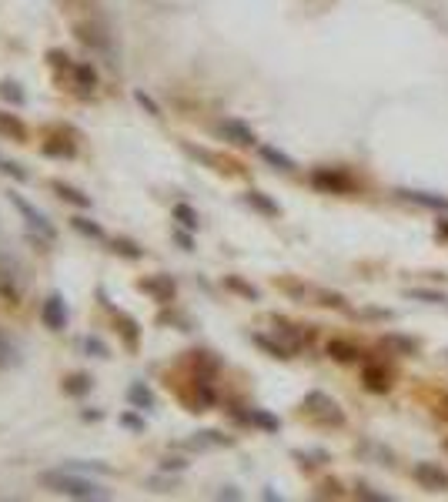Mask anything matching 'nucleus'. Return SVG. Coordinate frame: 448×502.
<instances>
[{"mask_svg":"<svg viewBox=\"0 0 448 502\" xmlns=\"http://www.w3.org/2000/svg\"><path fill=\"white\" fill-rule=\"evenodd\" d=\"M41 482H44L51 492H61V496H71V499H108V489H104V486L84 479V476H74L71 469L44 472Z\"/></svg>","mask_w":448,"mask_h":502,"instance_id":"f257e3e1","label":"nucleus"},{"mask_svg":"<svg viewBox=\"0 0 448 502\" xmlns=\"http://www.w3.org/2000/svg\"><path fill=\"white\" fill-rule=\"evenodd\" d=\"M7 198H11V205L17 208V211H21V215H24V221H27V225H31V228L37 231L41 238H44V241H54V238H57V228H54V225H51V221L44 218V215H41V211H37V208L31 205V201H27V198H21V195H17V191H11V195H7Z\"/></svg>","mask_w":448,"mask_h":502,"instance_id":"f03ea898","label":"nucleus"},{"mask_svg":"<svg viewBox=\"0 0 448 502\" xmlns=\"http://www.w3.org/2000/svg\"><path fill=\"white\" fill-rule=\"evenodd\" d=\"M305 405L318 415V419H321V422H331V426H341V422H345V415H341L338 402H335V399H328L325 392H308Z\"/></svg>","mask_w":448,"mask_h":502,"instance_id":"7ed1b4c3","label":"nucleus"},{"mask_svg":"<svg viewBox=\"0 0 448 502\" xmlns=\"http://www.w3.org/2000/svg\"><path fill=\"white\" fill-rule=\"evenodd\" d=\"M41 322H44L51 332H64L67 328V305L57 292L54 295H47V302L41 305Z\"/></svg>","mask_w":448,"mask_h":502,"instance_id":"20e7f679","label":"nucleus"},{"mask_svg":"<svg viewBox=\"0 0 448 502\" xmlns=\"http://www.w3.org/2000/svg\"><path fill=\"white\" fill-rule=\"evenodd\" d=\"M415 479L432 492H445L448 489V472L438 462H418L415 466Z\"/></svg>","mask_w":448,"mask_h":502,"instance_id":"39448f33","label":"nucleus"},{"mask_svg":"<svg viewBox=\"0 0 448 502\" xmlns=\"http://www.w3.org/2000/svg\"><path fill=\"white\" fill-rule=\"evenodd\" d=\"M311 185L321 188V191H331V195H338V191H351V178L341 175V171H328V168H321L311 175Z\"/></svg>","mask_w":448,"mask_h":502,"instance_id":"423d86ee","label":"nucleus"},{"mask_svg":"<svg viewBox=\"0 0 448 502\" xmlns=\"http://www.w3.org/2000/svg\"><path fill=\"white\" fill-rule=\"evenodd\" d=\"M218 134H221V138H228V141H234V144H241V148H251V144H258V141H254L251 128H248V124H241V121H234V118L221 121Z\"/></svg>","mask_w":448,"mask_h":502,"instance_id":"0eeeda50","label":"nucleus"},{"mask_svg":"<svg viewBox=\"0 0 448 502\" xmlns=\"http://www.w3.org/2000/svg\"><path fill=\"white\" fill-rule=\"evenodd\" d=\"M361 382H365V389H368V392L385 395L388 389H392V375L385 372V365H368V369H365V375H361Z\"/></svg>","mask_w":448,"mask_h":502,"instance_id":"6e6552de","label":"nucleus"},{"mask_svg":"<svg viewBox=\"0 0 448 502\" xmlns=\"http://www.w3.org/2000/svg\"><path fill=\"white\" fill-rule=\"evenodd\" d=\"M141 292L154 295L157 302H171V295H174V282H171L167 275H157V278H144V282H141Z\"/></svg>","mask_w":448,"mask_h":502,"instance_id":"1a4fd4ad","label":"nucleus"},{"mask_svg":"<svg viewBox=\"0 0 448 502\" xmlns=\"http://www.w3.org/2000/svg\"><path fill=\"white\" fill-rule=\"evenodd\" d=\"M258 154H261L268 164H274L278 171H295V168H298L295 158H288V154L278 151V148H271V144H261V148H258Z\"/></svg>","mask_w":448,"mask_h":502,"instance_id":"9d476101","label":"nucleus"},{"mask_svg":"<svg viewBox=\"0 0 448 502\" xmlns=\"http://www.w3.org/2000/svg\"><path fill=\"white\" fill-rule=\"evenodd\" d=\"M244 201H248L254 211L268 215V218H278V215H281V205H278V201H271L268 195H261V191H248V195H244Z\"/></svg>","mask_w":448,"mask_h":502,"instance_id":"9b49d317","label":"nucleus"},{"mask_svg":"<svg viewBox=\"0 0 448 502\" xmlns=\"http://www.w3.org/2000/svg\"><path fill=\"white\" fill-rule=\"evenodd\" d=\"M398 195H402L405 201H415V205H425V208H448V198L432 195V191H408V188H402Z\"/></svg>","mask_w":448,"mask_h":502,"instance_id":"f8f14e48","label":"nucleus"},{"mask_svg":"<svg viewBox=\"0 0 448 502\" xmlns=\"http://www.w3.org/2000/svg\"><path fill=\"white\" fill-rule=\"evenodd\" d=\"M0 134H4V138H14V141H27V128H24V121L14 118V114H0Z\"/></svg>","mask_w":448,"mask_h":502,"instance_id":"ddd939ff","label":"nucleus"},{"mask_svg":"<svg viewBox=\"0 0 448 502\" xmlns=\"http://www.w3.org/2000/svg\"><path fill=\"white\" fill-rule=\"evenodd\" d=\"M248 422L258 426V429H264V432H278V429H281V419L271 415L268 409H251V412H248Z\"/></svg>","mask_w":448,"mask_h":502,"instance_id":"4468645a","label":"nucleus"},{"mask_svg":"<svg viewBox=\"0 0 448 502\" xmlns=\"http://www.w3.org/2000/svg\"><path fill=\"white\" fill-rule=\"evenodd\" d=\"M251 342H254V345H258V349H264V352H268L271 359H291V349H288V345H281V342L268 339V335H258V332H254V335H251Z\"/></svg>","mask_w":448,"mask_h":502,"instance_id":"2eb2a0df","label":"nucleus"},{"mask_svg":"<svg viewBox=\"0 0 448 502\" xmlns=\"http://www.w3.org/2000/svg\"><path fill=\"white\" fill-rule=\"evenodd\" d=\"M14 365H21V349L0 332V369H14Z\"/></svg>","mask_w":448,"mask_h":502,"instance_id":"dca6fc26","label":"nucleus"},{"mask_svg":"<svg viewBox=\"0 0 448 502\" xmlns=\"http://www.w3.org/2000/svg\"><path fill=\"white\" fill-rule=\"evenodd\" d=\"M127 399H131V405H137V409H154V392L144 382H134L131 389H127Z\"/></svg>","mask_w":448,"mask_h":502,"instance_id":"f3484780","label":"nucleus"},{"mask_svg":"<svg viewBox=\"0 0 448 502\" xmlns=\"http://www.w3.org/2000/svg\"><path fill=\"white\" fill-rule=\"evenodd\" d=\"M54 191L64 201H71V205H77V208H90V195H84V191H77V188H71V185H61V181H54Z\"/></svg>","mask_w":448,"mask_h":502,"instance_id":"a211bd4d","label":"nucleus"},{"mask_svg":"<svg viewBox=\"0 0 448 502\" xmlns=\"http://www.w3.org/2000/svg\"><path fill=\"white\" fill-rule=\"evenodd\" d=\"M328 355H331L335 362H355L361 352L355 349L351 342H331V345H328Z\"/></svg>","mask_w":448,"mask_h":502,"instance_id":"6ab92c4d","label":"nucleus"},{"mask_svg":"<svg viewBox=\"0 0 448 502\" xmlns=\"http://www.w3.org/2000/svg\"><path fill=\"white\" fill-rule=\"evenodd\" d=\"M71 225H74V228L80 231V235H90V238L104 241V228H100L98 221H90V218H80V215H77V218H71Z\"/></svg>","mask_w":448,"mask_h":502,"instance_id":"aec40b11","label":"nucleus"},{"mask_svg":"<svg viewBox=\"0 0 448 502\" xmlns=\"http://www.w3.org/2000/svg\"><path fill=\"white\" fill-rule=\"evenodd\" d=\"M174 218L181 221L184 228H191V231H194L197 225H201V221H197V211H194L191 205H184V201H181V205H174Z\"/></svg>","mask_w":448,"mask_h":502,"instance_id":"412c9836","label":"nucleus"},{"mask_svg":"<svg viewBox=\"0 0 448 502\" xmlns=\"http://www.w3.org/2000/svg\"><path fill=\"white\" fill-rule=\"evenodd\" d=\"M74 77H77V84H80L84 91L98 84V71H94L90 64H74Z\"/></svg>","mask_w":448,"mask_h":502,"instance_id":"4be33fe9","label":"nucleus"},{"mask_svg":"<svg viewBox=\"0 0 448 502\" xmlns=\"http://www.w3.org/2000/svg\"><path fill=\"white\" fill-rule=\"evenodd\" d=\"M64 392L67 395H88L90 392V379L88 375H71L64 382Z\"/></svg>","mask_w":448,"mask_h":502,"instance_id":"5701e85b","label":"nucleus"},{"mask_svg":"<svg viewBox=\"0 0 448 502\" xmlns=\"http://www.w3.org/2000/svg\"><path fill=\"white\" fill-rule=\"evenodd\" d=\"M114 251H118V255H124V258H141V255H144V251L137 248L134 241H127V238H118V241H114Z\"/></svg>","mask_w":448,"mask_h":502,"instance_id":"b1692460","label":"nucleus"},{"mask_svg":"<svg viewBox=\"0 0 448 502\" xmlns=\"http://www.w3.org/2000/svg\"><path fill=\"white\" fill-rule=\"evenodd\" d=\"M0 98L11 101V104H24V91L14 81H7V84H0Z\"/></svg>","mask_w":448,"mask_h":502,"instance_id":"393cba45","label":"nucleus"},{"mask_svg":"<svg viewBox=\"0 0 448 502\" xmlns=\"http://www.w3.org/2000/svg\"><path fill=\"white\" fill-rule=\"evenodd\" d=\"M134 101L141 104L147 114H154V118H161V108H157V101L151 98V94H144V91H134Z\"/></svg>","mask_w":448,"mask_h":502,"instance_id":"a878e982","label":"nucleus"},{"mask_svg":"<svg viewBox=\"0 0 448 502\" xmlns=\"http://www.w3.org/2000/svg\"><path fill=\"white\" fill-rule=\"evenodd\" d=\"M385 342H388V345H395V349H402L405 355H412V352H415V342L405 339V335H385Z\"/></svg>","mask_w":448,"mask_h":502,"instance_id":"bb28decb","label":"nucleus"},{"mask_svg":"<svg viewBox=\"0 0 448 502\" xmlns=\"http://www.w3.org/2000/svg\"><path fill=\"white\" fill-rule=\"evenodd\" d=\"M44 154H57V158H74V144H44Z\"/></svg>","mask_w":448,"mask_h":502,"instance_id":"cd10ccee","label":"nucleus"},{"mask_svg":"<svg viewBox=\"0 0 448 502\" xmlns=\"http://www.w3.org/2000/svg\"><path fill=\"white\" fill-rule=\"evenodd\" d=\"M84 345H88V352H94L98 359H108V345H104L98 335H88V339H84Z\"/></svg>","mask_w":448,"mask_h":502,"instance_id":"c85d7f7f","label":"nucleus"},{"mask_svg":"<svg viewBox=\"0 0 448 502\" xmlns=\"http://www.w3.org/2000/svg\"><path fill=\"white\" fill-rule=\"evenodd\" d=\"M0 171H4V175H11V178H17V181H27V171H24L21 164H14V161H0Z\"/></svg>","mask_w":448,"mask_h":502,"instance_id":"c756f323","label":"nucleus"},{"mask_svg":"<svg viewBox=\"0 0 448 502\" xmlns=\"http://www.w3.org/2000/svg\"><path fill=\"white\" fill-rule=\"evenodd\" d=\"M228 288H234V292H241L244 298H258V288H251V285H244L241 278H228Z\"/></svg>","mask_w":448,"mask_h":502,"instance_id":"7c9ffc66","label":"nucleus"},{"mask_svg":"<svg viewBox=\"0 0 448 502\" xmlns=\"http://www.w3.org/2000/svg\"><path fill=\"white\" fill-rule=\"evenodd\" d=\"M358 499H368V502H388L392 496H385V492H375L368 486H358Z\"/></svg>","mask_w":448,"mask_h":502,"instance_id":"2f4dec72","label":"nucleus"},{"mask_svg":"<svg viewBox=\"0 0 448 502\" xmlns=\"http://www.w3.org/2000/svg\"><path fill=\"white\" fill-rule=\"evenodd\" d=\"M120 426H127V429H137V432H144V419H137V415H120Z\"/></svg>","mask_w":448,"mask_h":502,"instance_id":"473e14b6","label":"nucleus"},{"mask_svg":"<svg viewBox=\"0 0 448 502\" xmlns=\"http://www.w3.org/2000/svg\"><path fill=\"white\" fill-rule=\"evenodd\" d=\"M412 298H425V302H435V305L438 302H448V298L438 295V292H412Z\"/></svg>","mask_w":448,"mask_h":502,"instance_id":"72a5a7b5","label":"nucleus"},{"mask_svg":"<svg viewBox=\"0 0 448 502\" xmlns=\"http://www.w3.org/2000/svg\"><path fill=\"white\" fill-rule=\"evenodd\" d=\"M47 57H51V61H54L57 67H74V64H71V57H67V54H61V51H51V54H47Z\"/></svg>","mask_w":448,"mask_h":502,"instance_id":"f704fd0d","label":"nucleus"},{"mask_svg":"<svg viewBox=\"0 0 448 502\" xmlns=\"http://www.w3.org/2000/svg\"><path fill=\"white\" fill-rule=\"evenodd\" d=\"M218 499H241V492H238V489H231V486H228V489H221V492H218Z\"/></svg>","mask_w":448,"mask_h":502,"instance_id":"c9c22d12","label":"nucleus"},{"mask_svg":"<svg viewBox=\"0 0 448 502\" xmlns=\"http://www.w3.org/2000/svg\"><path fill=\"white\" fill-rule=\"evenodd\" d=\"M174 238H177V241H181V248H187V251H191V248H194V241H191V238H187V235H184V231H177V235H174Z\"/></svg>","mask_w":448,"mask_h":502,"instance_id":"e433bc0d","label":"nucleus"},{"mask_svg":"<svg viewBox=\"0 0 448 502\" xmlns=\"http://www.w3.org/2000/svg\"><path fill=\"white\" fill-rule=\"evenodd\" d=\"M184 466H187L184 459H167L165 462V469H184Z\"/></svg>","mask_w":448,"mask_h":502,"instance_id":"4c0bfd02","label":"nucleus"},{"mask_svg":"<svg viewBox=\"0 0 448 502\" xmlns=\"http://www.w3.org/2000/svg\"><path fill=\"white\" fill-rule=\"evenodd\" d=\"M438 235H442V238H448V221H442V225H438Z\"/></svg>","mask_w":448,"mask_h":502,"instance_id":"58836bf2","label":"nucleus"},{"mask_svg":"<svg viewBox=\"0 0 448 502\" xmlns=\"http://www.w3.org/2000/svg\"><path fill=\"white\" fill-rule=\"evenodd\" d=\"M445 449H448V442H445Z\"/></svg>","mask_w":448,"mask_h":502,"instance_id":"ea45409f","label":"nucleus"},{"mask_svg":"<svg viewBox=\"0 0 448 502\" xmlns=\"http://www.w3.org/2000/svg\"><path fill=\"white\" fill-rule=\"evenodd\" d=\"M0 161H4V158H0Z\"/></svg>","mask_w":448,"mask_h":502,"instance_id":"a19ab883","label":"nucleus"}]
</instances>
